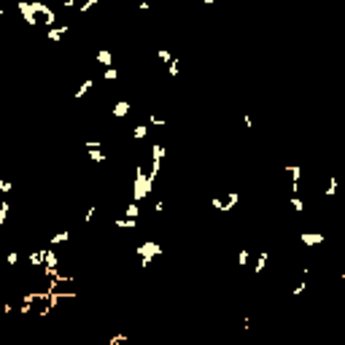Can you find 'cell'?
Here are the masks:
<instances>
[{
	"instance_id": "1",
	"label": "cell",
	"mask_w": 345,
	"mask_h": 345,
	"mask_svg": "<svg viewBox=\"0 0 345 345\" xmlns=\"http://www.w3.org/2000/svg\"><path fill=\"white\" fill-rule=\"evenodd\" d=\"M154 181H157V178L146 175L143 170L135 168V172H132V181H130V200L143 202L146 197H151V191H154Z\"/></svg>"
},
{
	"instance_id": "2",
	"label": "cell",
	"mask_w": 345,
	"mask_h": 345,
	"mask_svg": "<svg viewBox=\"0 0 345 345\" xmlns=\"http://www.w3.org/2000/svg\"><path fill=\"white\" fill-rule=\"evenodd\" d=\"M135 254H138V259H141V262H138V264H141V270H146L154 259H159L165 254V248H162V243H159V240H154V237H146V240H141L135 245Z\"/></svg>"
},
{
	"instance_id": "3",
	"label": "cell",
	"mask_w": 345,
	"mask_h": 345,
	"mask_svg": "<svg viewBox=\"0 0 345 345\" xmlns=\"http://www.w3.org/2000/svg\"><path fill=\"white\" fill-rule=\"evenodd\" d=\"M237 202H240V194L237 191H224V194H216L213 200H210V205H213L216 213H232V210L237 208Z\"/></svg>"
},
{
	"instance_id": "4",
	"label": "cell",
	"mask_w": 345,
	"mask_h": 345,
	"mask_svg": "<svg viewBox=\"0 0 345 345\" xmlns=\"http://www.w3.org/2000/svg\"><path fill=\"white\" fill-rule=\"evenodd\" d=\"M300 243H302V248H318V245H324V232L305 229V232H300Z\"/></svg>"
},
{
	"instance_id": "5",
	"label": "cell",
	"mask_w": 345,
	"mask_h": 345,
	"mask_svg": "<svg viewBox=\"0 0 345 345\" xmlns=\"http://www.w3.org/2000/svg\"><path fill=\"white\" fill-rule=\"evenodd\" d=\"M132 114V103L130 100H116L114 108H111V116L114 119H127Z\"/></svg>"
},
{
	"instance_id": "6",
	"label": "cell",
	"mask_w": 345,
	"mask_h": 345,
	"mask_svg": "<svg viewBox=\"0 0 345 345\" xmlns=\"http://www.w3.org/2000/svg\"><path fill=\"white\" fill-rule=\"evenodd\" d=\"M68 243H70V229H59V232H54V235L49 237L46 245H51V248H62V245H68Z\"/></svg>"
},
{
	"instance_id": "7",
	"label": "cell",
	"mask_w": 345,
	"mask_h": 345,
	"mask_svg": "<svg viewBox=\"0 0 345 345\" xmlns=\"http://www.w3.org/2000/svg\"><path fill=\"white\" fill-rule=\"evenodd\" d=\"M95 62L100 65V68H111V65H114V51L111 49H97L95 51Z\"/></svg>"
},
{
	"instance_id": "8",
	"label": "cell",
	"mask_w": 345,
	"mask_h": 345,
	"mask_svg": "<svg viewBox=\"0 0 345 345\" xmlns=\"http://www.w3.org/2000/svg\"><path fill=\"white\" fill-rule=\"evenodd\" d=\"M267 262H270V251H262L259 256H254V264H251L254 275H262L264 270H267Z\"/></svg>"
},
{
	"instance_id": "9",
	"label": "cell",
	"mask_w": 345,
	"mask_h": 345,
	"mask_svg": "<svg viewBox=\"0 0 345 345\" xmlns=\"http://www.w3.org/2000/svg\"><path fill=\"white\" fill-rule=\"evenodd\" d=\"M149 132H151V127L146 122H141V124H135V127H132V132H130V138L135 143H141V141H146V138H149Z\"/></svg>"
},
{
	"instance_id": "10",
	"label": "cell",
	"mask_w": 345,
	"mask_h": 345,
	"mask_svg": "<svg viewBox=\"0 0 345 345\" xmlns=\"http://www.w3.org/2000/svg\"><path fill=\"white\" fill-rule=\"evenodd\" d=\"M124 216L127 218H141V202L130 200L127 205H124Z\"/></svg>"
},
{
	"instance_id": "11",
	"label": "cell",
	"mask_w": 345,
	"mask_h": 345,
	"mask_svg": "<svg viewBox=\"0 0 345 345\" xmlns=\"http://www.w3.org/2000/svg\"><path fill=\"white\" fill-rule=\"evenodd\" d=\"M103 81L105 84H114V81H119V68H116V65H111V68H103Z\"/></svg>"
},
{
	"instance_id": "12",
	"label": "cell",
	"mask_w": 345,
	"mask_h": 345,
	"mask_svg": "<svg viewBox=\"0 0 345 345\" xmlns=\"http://www.w3.org/2000/svg\"><path fill=\"white\" fill-rule=\"evenodd\" d=\"M235 262H237V267H248L251 251H248V248H240V251H237V256H235Z\"/></svg>"
},
{
	"instance_id": "13",
	"label": "cell",
	"mask_w": 345,
	"mask_h": 345,
	"mask_svg": "<svg viewBox=\"0 0 345 345\" xmlns=\"http://www.w3.org/2000/svg\"><path fill=\"white\" fill-rule=\"evenodd\" d=\"M19 259H22V254H19V251L14 248V251H8V254H5L3 262L8 264V267H16V264H19Z\"/></svg>"
},
{
	"instance_id": "14",
	"label": "cell",
	"mask_w": 345,
	"mask_h": 345,
	"mask_svg": "<svg viewBox=\"0 0 345 345\" xmlns=\"http://www.w3.org/2000/svg\"><path fill=\"white\" fill-rule=\"evenodd\" d=\"M14 191V181H8V178H0V194H11Z\"/></svg>"
},
{
	"instance_id": "15",
	"label": "cell",
	"mask_w": 345,
	"mask_h": 345,
	"mask_svg": "<svg viewBox=\"0 0 345 345\" xmlns=\"http://www.w3.org/2000/svg\"><path fill=\"white\" fill-rule=\"evenodd\" d=\"M157 59H159V62H162V65H168L170 59H172L170 49H165V46H162V49H157Z\"/></svg>"
},
{
	"instance_id": "16",
	"label": "cell",
	"mask_w": 345,
	"mask_h": 345,
	"mask_svg": "<svg viewBox=\"0 0 345 345\" xmlns=\"http://www.w3.org/2000/svg\"><path fill=\"white\" fill-rule=\"evenodd\" d=\"M127 340H130V335H124V332H122V335L108 337V345H122V343H127Z\"/></svg>"
},
{
	"instance_id": "17",
	"label": "cell",
	"mask_w": 345,
	"mask_h": 345,
	"mask_svg": "<svg viewBox=\"0 0 345 345\" xmlns=\"http://www.w3.org/2000/svg\"><path fill=\"white\" fill-rule=\"evenodd\" d=\"M165 210H168V200H157L154 202V213L159 216V213H165Z\"/></svg>"
},
{
	"instance_id": "18",
	"label": "cell",
	"mask_w": 345,
	"mask_h": 345,
	"mask_svg": "<svg viewBox=\"0 0 345 345\" xmlns=\"http://www.w3.org/2000/svg\"><path fill=\"white\" fill-rule=\"evenodd\" d=\"M0 19H5V8H3V5H0Z\"/></svg>"
},
{
	"instance_id": "19",
	"label": "cell",
	"mask_w": 345,
	"mask_h": 345,
	"mask_svg": "<svg viewBox=\"0 0 345 345\" xmlns=\"http://www.w3.org/2000/svg\"><path fill=\"white\" fill-rule=\"evenodd\" d=\"M200 3H205V5H210V3H216V0H200Z\"/></svg>"
}]
</instances>
